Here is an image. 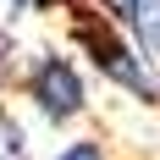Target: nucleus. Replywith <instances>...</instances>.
<instances>
[{
  "mask_svg": "<svg viewBox=\"0 0 160 160\" xmlns=\"http://www.w3.org/2000/svg\"><path fill=\"white\" fill-rule=\"evenodd\" d=\"M22 94L33 99V111L44 116L50 127H72L83 111H88V88H83L78 66L66 61L61 50H39L28 61V78H22Z\"/></svg>",
  "mask_w": 160,
  "mask_h": 160,
  "instance_id": "f03ea898",
  "label": "nucleus"
},
{
  "mask_svg": "<svg viewBox=\"0 0 160 160\" xmlns=\"http://www.w3.org/2000/svg\"><path fill=\"white\" fill-rule=\"evenodd\" d=\"M0 160H28V149H22V127H17L6 111H0Z\"/></svg>",
  "mask_w": 160,
  "mask_h": 160,
  "instance_id": "20e7f679",
  "label": "nucleus"
},
{
  "mask_svg": "<svg viewBox=\"0 0 160 160\" xmlns=\"http://www.w3.org/2000/svg\"><path fill=\"white\" fill-rule=\"evenodd\" d=\"M50 6H61V0H11V11H50Z\"/></svg>",
  "mask_w": 160,
  "mask_h": 160,
  "instance_id": "0eeeda50",
  "label": "nucleus"
},
{
  "mask_svg": "<svg viewBox=\"0 0 160 160\" xmlns=\"http://www.w3.org/2000/svg\"><path fill=\"white\" fill-rule=\"evenodd\" d=\"M55 160H111V155H105L99 138H72V144H61V155H55Z\"/></svg>",
  "mask_w": 160,
  "mask_h": 160,
  "instance_id": "39448f33",
  "label": "nucleus"
},
{
  "mask_svg": "<svg viewBox=\"0 0 160 160\" xmlns=\"http://www.w3.org/2000/svg\"><path fill=\"white\" fill-rule=\"evenodd\" d=\"M17 83V44H11V33H0V94Z\"/></svg>",
  "mask_w": 160,
  "mask_h": 160,
  "instance_id": "423d86ee",
  "label": "nucleus"
},
{
  "mask_svg": "<svg viewBox=\"0 0 160 160\" xmlns=\"http://www.w3.org/2000/svg\"><path fill=\"white\" fill-rule=\"evenodd\" d=\"M105 11L127 28L144 55H160V0H105Z\"/></svg>",
  "mask_w": 160,
  "mask_h": 160,
  "instance_id": "7ed1b4c3",
  "label": "nucleus"
},
{
  "mask_svg": "<svg viewBox=\"0 0 160 160\" xmlns=\"http://www.w3.org/2000/svg\"><path fill=\"white\" fill-rule=\"evenodd\" d=\"M66 33H72V44L88 55V66H94L105 83L127 88V94H132V99H144V105H160V78H155V66H149V55L127 39V28H122L105 6L78 0V6H72Z\"/></svg>",
  "mask_w": 160,
  "mask_h": 160,
  "instance_id": "f257e3e1",
  "label": "nucleus"
}]
</instances>
